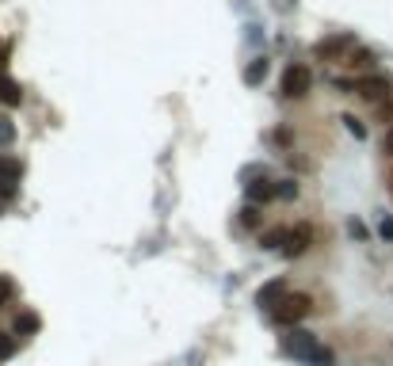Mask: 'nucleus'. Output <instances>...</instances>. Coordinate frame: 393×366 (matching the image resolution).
Returning <instances> with one entry per match:
<instances>
[{
  "mask_svg": "<svg viewBox=\"0 0 393 366\" xmlns=\"http://www.w3.org/2000/svg\"><path fill=\"white\" fill-rule=\"evenodd\" d=\"M309 309H313V297L298 294V290H286V294L279 297V305H275V320L279 324H298V320L309 317Z\"/></svg>",
  "mask_w": 393,
  "mask_h": 366,
  "instance_id": "obj_1",
  "label": "nucleus"
},
{
  "mask_svg": "<svg viewBox=\"0 0 393 366\" xmlns=\"http://www.w3.org/2000/svg\"><path fill=\"white\" fill-rule=\"evenodd\" d=\"M309 88H313V73H309V65H286L283 69V96L286 99H302L309 96Z\"/></svg>",
  "mask_w": 393,
  "mask_h": 366,
  "instance_id": "obj_2",
  "label": "nucleus"
},
{
  "mask_svg": "<svg viewBox=\"0 0 393 366\" xmlns=\"http://www.w3.org/2000/svg\"><path fill=\"white\" fill-rule=\"evenodd\" d=\"M351 50H355L351 35H329V38H321V42L313 46V58L317 61H340V58H347Z\"/></svg>",
  "mask_w": 393,
  "mask_h": 366,
  "instance_id": "obj_3",
  "label": "nucleus"
},
{
  "mask_svg": "<svg viewBox=\"0 0 393 366\" xmlns=\"http://www.w3.org/2000/svg\"><path fill=\"white\" fill-rule=\"evenodd\" d=\"M317 347H321V343H317V336L313 332H302V328H294L290 336H283V351L290 358H302V363H309V355H313Z\"/></svg>",
  "mask_w": 393,
  "mask_h": 366,
  "instance_id": "obj_4",
  "label": "nucleus"
},
{
  "mask_svg": "<svg viewBox=\"0 0 393 366\" xmlns=\"http://www.w3.org/2000/svg\"><path fill=\"white\" fill-rule=\"evenodd\" d=\"M309 244H313V229H309L306 221H298V225H290V229H286L283 256H286V259H298L302 252H309Z\"/></svg>",
  "mask_w": 393,
  "mask_h": 366,
  "instance_id": "obj_5",
  "label": "nucleus"
},
{
  "mask_svg": "<svg viewBox=\"0 0 393 366\" xmlns=\"http://www.w3.org/2000/svg\"><path fill=\"white\" fill-rule=\"evenodd\" d=\"M355 92H359L367 103H385V99H393L390 96V80L385 76H363V80H355Z\"/></svg>",
  "mask_w": 393,
  "mask_h": 366,
  "instance_id": "obj_6",
  "label": "nucleus"
},
{
  "mask_svg": "<svg viewBox=\"0 0 393 366\" xmlns=\"http://www.w3.org/2000/svg\"><path fill=\"white\" fill-rule=\"evenodd\" d=\"M19 175H24V160H16V157H0V195H4V198L16 195Z\"/></svg>",
  "mask_w": 393,
  "mask_h": 366,
  "instance_id": "obj_7",
  "label": "nucleus"
},
{
  "mask_svg": "<svg viewBox=\"0 0 393 366\" xmlns=\"http://www.w3.org/2000/svg\"><path fill=\"white\" fill-rule=\"evenodd\" d=\"M248 198H252L256 206L271 202V198H279V187H275V183H268V180H260V183H252V187H248Z\"/></svg>",
  "mask_w": 393,
  "mask_h": 366,
  "instance_id": "obj_8",
  "label": "nucleus"
},
{
  "mask_svg": "<svg viewBox=\"0 0 393 366\" xmlns=\"http://www.w3.org/2000/svg\"><path fill=\"white\" fill-rule=\"evenodd\" d=\"M19 99H24V92H19V84L12 80V76H0V103H8V107H16Z\"/></svg>",
  "mask_w": 393,
  "mask_h": 366,
  "instance_id": "obj_9",
  "label": "nucleus"
},
{
  "mask_svg": "<svg viewBox=\"0 0 393 366\" xmlns=\"http://www.w3.org/2000/svg\"><path fill=\"white\" fill-rule=\"evenodd\" d=\"M286 294V286H283V279H275V282H268V286L256 294V305H271V297H283Z\"/></svg>",
  "mask_w": 393,
  "mask_h": 366,
  "instance_id": "obj_10",
  "label": "nucleus"
},
{
  "mask_svg": "<svg viewBox=\"0 0 393 366\" xmlns=\"http://www.w3.org/2000/svg\"><path fill=\"white\" fill-rule=\"evenodd\" d=\"M31 332H39V317H35V313H19L16 317V336H31Z\"/></svg>",
  "mask_w": 393,
  "mask_h": 366,
  "instance_id": "obj_11",
  "label": "nucleus"
},
{
  "mask_svg": "<svg viewBox=\"0 0 393 366\" xmlns=\"http://www.w3.org/2000/svg\"><path fill=\"white\" fill-rule=\"evenodd\" d=\"M309 366H336V355H332V351L321 343V347H317L313 355H309Z\"/></svg>",
  "mask_w": 393,
  "mask_h": 366,
  "instance_id": "obj_12",
  "label": "nucleus"
},
{
  "mask_svg": "<svg viewBox=\"0 0 393 366\" xmlns=\"http://www.w3.org/2000/svg\"><path fill=\"white\" fill-rule=\"evenodd\" d=\"M351 69H370L374 65V53L370 50H351V61H347Z\"/></svg>",
  "mask_w": 393,
  "mask_h": 366,
  "instance_id": "obj_13",
  "label": "nucleus"
},
{
  "mask_svg": "<svg viewBox=\"0 0 393 366\" xmlns=\"http://www.w3.org/2000/svg\"><path fill=\"white\" fill-rule=\"evenodd\" d=\"M16 141V126H12L8 114H0V145H12Z\"/></svg>",
  "mask_w": 393,
  "mask_h": 366,
  "instance_id": "obj_14",
  "label": "nucleus"
},
{
  "mask_svg": "<svg viewBox=\"0 0 393 366\" xmlns=\"http://www.w3.org/2000/svg\"><path fill=\"white\" fill-rule=\"evenodd\" d=\"M12 294H16V282H12L8 274H0V309L12 302Z\"/></svg>",
  "mask_w": 393,
  "mask_h": 366,
  "instance_id": "obj_15",
  "label": "nucleus"
},
{
  "mask_svg": "<svg viewBox=\"0 0 393 366\" xmlns=\"http://www.w3.org/2000/svg\"><path fill=\"white\" fill-rule=\"evenodd\" d=\"M241 221H245L248 229H260V206H245V210H241Z\"/></svg>",
  "mask_w": 393,
  "mask_h": 366,
  "instance_id": "obj_16",
  "label": "nucleus"
},
{
  "mask_svg": "<svg viewBox=\"0 0 393 366\" xmlns=\"http://www.w3.org/2000/svg\"><path fill=\"white\" fill-rule=\"evenodd\" d=\"M286 244V229H275V233H263V248H279L283 252Z\"/></svg>",
  "mask_w": 393,
  "mask_h": 366,
  "instance_id": "obj_17",
  "label": "nucleus"
},
{
  "mask_svg": "<svg viewBox=\"0 0 393 366\" xmlns=\"http://www.w3.org/2000/svg\"><path fill=\"white\" fill-rule=\"evenodd\" d=\"M263 73H268V61L260 58V61H252V69L245 73V80H248V84H260V80H263Z\"/></svg>",
  "mask_w": 393,
  "mask_h": 366,
  "instance_id": "obj_18",
  "label": "nucleus"
},
{
  "mask_svg": "<svg viewBox=\"0 0 393 366\" xmlns=\"http://www.w3.org/2000/svg\"><path fill=\"white\" fill-rule=\"evenodd\" d=\"M344 126H347V134H351V137H359V141L367 137V126H363V122L355 119V114H344Z\"/></svg>",
  "mask_w": 393,
  "mask_h": 366,
  "instance_id": "obj_19",
  "label": "nucleus"
},
{
  "mask_svg": "<svg viewBox=\"0 0 393 366\" xmlns=\"http://www.w3.org/2000/svg\"><path fill=\"white\" fill-rule=\"evenodd\" d=\"M12 355H16V340L0 332V358H12Z\"/></svg>",
  "mask_w": 393,
  "mask_h": 366,
  "instance_id": "obj_20",
  "label": "nucleus"
},
{
  "mask_svg": "<svg viewBox=\"0 0 393 366\" xmlns=\"http://www.w3.org/2000/svg\"><path fill=\"white\" fill-rule=\"evenodd\" d=\"M275 187H279V183H275ZM279 195H283V198H294V195H298V187H294L290 180H283V187H279Z\"/></svg>",
  "mask_w": 393,
  "mask_h": 366,
  "instance_id": "obj_21",
  "label": "nucleus"
},
{
  "mask_svg": "<svg viewBox=\"0 0 393 366\" xmlns=\"http://www.w3.org/2000/svg\"><path fill=\"white\" fill-rule=\"evenodd\" d=\"M378 233H382L385 241H393V218H382V225H378Z\"/></svg>",
  "mask_w": 393,
  "mask_h": 366,
  "instance_id": "obj_22",
  "label": "nucleus"
},
{
  "mask_svg": "<svg viewBox=\"0 0 393 366\" xmlns=\"http://www.w3.org/2000/svg\"><path fill=\"white\" fill-rule=\"evenodd\" d=\"M382 145H385V152H390V157H393V126L385 130V141H382Z\"/></svg>",
  "mask_w": 393,
  "mask_h": 366,
  "instance_id": "obj_23",
  "label": "nucleus"
},
{
  "mask_svg": "<svg viewBox=\"0 0 393 366\" xmlns=\"http://www.w3.org/2000/svg\"><path fill=\"white\" fill-rule=\"evenodd\" d=\"M385 187H390V195H393V164H390V172H385Z\"/></svg>",
  "mask_w": 393,
  "mask_h": 366,
  "instance_id": "obj_24",
  "label": "nucleus"
}]
</instances>
